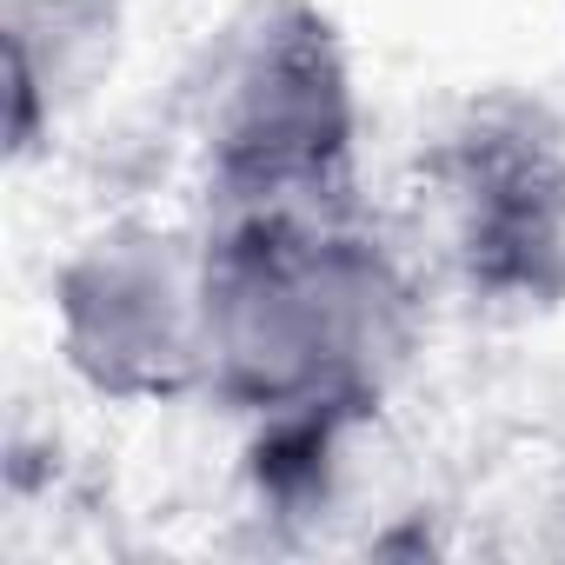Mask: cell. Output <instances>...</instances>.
<instances>
[{
  "instance_id": "obj_2",
  "label": "cell",
  "mask_w": 565,
  "mask_h": 565,
  "mask_svg": "<svg viewBox=\"0 0 565 565\" xmlns=\"http://www.w3.org/2000/svg\"><path fill=\"white\" fill-rule=\"evenodd\" d=\"M360 100L340 34L307 0H279L239 41L213 120L206 193L213 213L246 206H353Z\"/></svg>"
},
{
  "instance_id": "obj_3",
  "label": "cell",
  "mask_w": 565,
  "mask_h": 565,
  "mask_svg": "<svg viewBox=\"0 0 565 565\" xmlns=\"http://www.w3.org/2000/svg\"><path fill=\"white\" fill-rule=\"evenodd\" d=\"M54 340L67 373L120 406L206 393V226L107 220L54 266Z\"/></svg>"
},
{
  "instance_id": "obj_5",
  "label": "cell",
  "mask_w": 565,
  "mask_h": 565,
  "mask_svg": "<svg viewBox=\"0 0 565 565\" xmlns=\"http://www.w3.org/2000/svg\"><path fill=\"white\" fill-rule=\"evenodd\" d=\"M120 14L127 0H0L14 153H34L54 120L100 81L120 41Z\"/></svg>"
},
{
  "instance_id": "obj_4",
  "label": "cell",
  "mask_w": 565,
  "mask_h": 565,
  "mask_svg": "<svg viewBox=\"0 0 565 565\" xmlns=\"http://www.w3.org/2000/svg\"><path fill=\"white\" fill-rule=\"evenodd\" d=\"M426 186L446 259L486 300L565 294V134L532 100L472 107L433 153Z\"/></svg>"
},
{
  "instance_id": "obj_1",
  "label": "cell",
  "mask_w": 565,
  "mask_h": 565,
  "mask_svg": "<svg viewBox=\"0 0 565 565\" xmlns=\"http://www.w3.org/2000/svg\"><path fill=\"white\" fill-rule=\"evenodd\" d=\"M413 347V279L360 206L206 220V393L246 419L380 406Z\"/></svg>"
}]
</instances>
